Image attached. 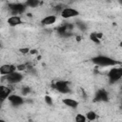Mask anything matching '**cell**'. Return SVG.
I'll use <instances>...</instances> for the list:
<instances>
[{"label":"cell","mask_w":122,"mask_h":122,"mask_svg":"<svg viewBox=\"0 0 122 122\" xmlns=\"http://www.w3.org/2000/svg\"><path fill=\"white\" fill-rule=\"evenodd\" d=\"M92 62L99 67H113L118 64L116 60L106 55H97L92 58Z\"/></svg>","instance_id":"6da1fadb"},{"label":"cell","mask_w":122,"mask_h":122,"mask_svg":"<svg viewBox=\"0 0 122 122\" xmlns=\"http://www.w3.org/2000/svg\"><path fill=\"white\" fill-rule=\"evenodd\" d=\"M110 83H115L122 78V67H113L108 73Z\"/></svg>","instance_id":"7a4b0ae2"},{"label":"cell","mask_w":122,"mask_h":122,"mask_svg":"<svg viewBox=\"0 0 122 122\" xmlns=\"http://www.w3.org/2000/svg\"><path fill=\"white\" fill-rule=\"evenodd\" d=\"M22 80H23V74L19 71H14L11 73L6 75V81L10 85L20 83Z\"/></svg>","instance_id":"3957f363"},{"label":"cell","mask_w":122,"mask_h":122,"mask_svg":"<svg viewBox=\"0 0 122 122\" xmlns=\"http://www.w3.org/2000/svg\"><path fill=\"white\" fill-rule=\"evenodd\" d=\"M78 14H79V11L75 9H72V8H64L60 11V15L64 19L73 18V17H76Z\"/></svg>","instance_id":"277c9868"},{"label":"cell","mask_w":122,"mask_h":122,"mask_svg":"<svg viewBox=\"0 0 122 122\" xmlns=\"http://www.w3.org/2000/svg\"><path fill=\"white\" fill-rule=\"evenodd\" d=\"M54 89L62 93H68L71 92V89H70V85H69V82L68 81H64V80H61V81H57L54 83Z\"/></svg>","instance_id":"5b68a950"},{"label":"cell","mask_w":122,"mask_h":122,"mask_svg":"<svg viewBox=\"0 0 122 122\" xmlns=\"http://www.w3.org/2000/svg\"><path fill=\"white\" fill-rule=\"evenodd\" d=\"M10 10L12 12L13 15H17L19 13H22L25 11L26 10V4H21V3H16V4H10Z\"/></svg>","instance_id":"8992f818"},{"label":"cell","mask_w":122,"mask_h":122,"mask_svg":"<svg viewBox=\"0 0 122 122\" xmlns=\"http://www.w3.org/2000/svg\"><path fill=\"white\" fill-rule=\"evenodd\" d=\"M8 100L9 102L14 106V107H18V106H21L23 103H24V99L22 96L18 95V94H10L9 97H8Z\"/></svg>","instance_id":"52a82bcc"},{"label":"cell","mask_w":122,"mask_h":122,"mask_svg":"<svg viewBox=\"0 0 122 122\" xmlns=\"http://www.w3.org/2000/svg\"><path fill=\"white\" fill-rule=\"evenodd\" d=\"M16 66L11 65V64H4L0 67V74L1 75H8L10 73H11L12 71H16Z\"/></svg>","instance_id":"ba28073f"},{"label":"cell","mask_w":122,"mask_h":122,"mask_svg":"<svg viewBox=\"0 0 122 122\" xmlns=\"http://www.w3.org/2000/svg\"><path fill=\"white\" fill-rule=\"evenodd\" d=\"M7 23L10 27H16V26H19L20 24H22V19L18 15H12L8 18Z\"/></svg>","instance_id":"9c48e42d"},{"label":"cell","mask_w":122,"mask_h":122,"mask_svg":"<svg viewBox=\"0 0 122 122\" xmlns=\"http://www.w3.org/2000/svg\"><path fill=\"white\" fill-rule=\"evenodd\" d=\"M11 94V89L8 86H0V97H1V100L4 101L5 99H7L10 95Z\"/></svg>","instance_id":"30bf717a"},{"label":"cell","mask_w":122,"mask_h":122,"mask_svg":"<svg viewBox=\"0 0 122 122\" xmlns=\"http://www.w3.org/2000/svg\"><path fill=\"white\" fill-rule=\"evenodd\" d=\"M56 15H47L46 17H44L42 20H41V23L43 26H51V25H53L55 22H56Z\"/></svg>","instance_id":"8fae6325"},{"label":"cell","mask_w":122,"mask_h":122,"mask_svg":"<svg viewBox=\"0 0 122 122\" xmlns=\"http://www.w3.org/2000/svg\"><path fill=\"white\" fill-rule=\"evenodd\" d=\"M62 102L64 105H66L67 107L71 108V109H76L78 107V101H76L72 98H64Z\"/></svg>","instance_id":"7c38bea8"},{"label":"cell","mask_w":122,"mask_h":122,"mask_svg":"<svg viewBox=\"0 0 122 122\" xmlns=\"http://www.w3.org/2000/svg\"><path fill=\"white\" fill-rule=\"evenodd\" d=\"M96 100L99 101H107L108 100V93L107 92H105L104 90H100L96 92V96H95Z\"/></svg>","instance_id":"4fadbf2b"},{"label":"cell","mask_w":122,"mask_h":122,"mask_svg":"<svg viewBox=\"0 0 122 122\" xmlns=\"http://www.w3.org/2000/svg\"><path fill=\"white\" fill-rule=\"evenodd\" d=\"M25 4L29 8H36L39 6L40 2H39V0H26Z\"/></svg>","instance_id":"5bb4252c"},{"label":"cell","mask_w":122,"mask_h":122,"mask_svg":"<svg viewBox=\"0 0 122 122\" xmlns=\"http://www.w3.org/2000/svg\"><path fill=\"white\" fill-rule=\"evenodd\" d=\"M86 117H87V120L89 121H93L97 118V114L95 112L93 111H89L87 113H86Z\"/></svg>","instance_id":"9a60e30c"},{"label":"cell","mask_w":122,"mask_h":122,"mask_svg":"<svg viewBox=\"0 0 122 122\" xmlns=\"http://www.w3.org/2000/svg\"><path fill=\"white\" fill-rule=\"evenodd\" d=\"M90 38H91V40L93 42V43H95V44H98V43H100V35L99 34H97V33H91L90 34Z\"/></svg>","instance_id":"2e32d148"},{"label":"cell","mask_w":122,"mask_h":122,"mask_svg":"<svg viewBox=\"0 0 122 122\" xmlns=\"http://www.w3.org/2000/svg\"><path fill=\"white\" fill-rule=\"evenodd\" d=\"M76 26H77V28H78L80 30H82V31H85V30H87V25H86V23H84V22H82V21H77V22H76Z\"/></svg>","instance_id":"e0dca14e"},{"label":"cell","mask_w":122,"mask_h":122,"mask_svg":"<svg viewBox=\"0 0 122 122\" xmlns=\"http://www.w3.org/2000/svg\"><path fill=\"white\" fill-rule=\"evenodd\" d=\"M87 120V117H86V115H84V114H76V116H75V121L76 122H85Z\"/></svg>","instance_id":"ac0fdd59"},{"label":"cell","mask_w":122,"mask_h":122,"mask_svg":"<svg viewBox=\"0 0 122 122\" xmlns=\"http://www.w3.org/2000/svg\"><path fill=\"white\" fill-rule=\"evenodd\" d=\"M30 89L29 87L24 86V87L22 88V94H23V95H27V94L30 93Z\"/></svg>","instance_id":"d6986e66"},{"label":"cell","mask_w":122,"mask_h":122,"mask_svg":"<svg viewBox=\"0 0 122 122\" xmlns=\"http://www.w3.org/2000/svg\"><path fill=\"white\" fill-rule=\"evenodd\" d=\"M45 102L48 104V105H52V103H53V101H52V99H51V97L50 96V95H46L45 96Z\"/></svg>","instance_id":"ffe728a7"},{"label":"cell","mask_w":122,"mask_h":122,"mask_svg":"<svg viewBox=\"0 0 122 122\" xmlns=\"http://www.w3.org/2000/svg\"><path fill=\"white\" fill-rule=\"evenodd\" d=\"M21 51H22V52H28V51H29V49H22Z\"/></svg>","instance_id":"44dd1931"},{"label":"cell","mask_w":122,"mask_h":122,"mask_svg":"<svg viewBox=\"0 0 122 122\" xmlns=\"http://www.w3.org/2000/svg\"><path fill=\"white\" fill-rule=\"evenodd\" d=\"M119 1V3H120V5H122V0H118Z\"/></svg>","instance_id":"7402d4cb"},{"label":"cell","mask_w":122,"mask_h":122,"mask_svg":"<svg viewBox=\"0 0 122 122\" xmlns=\"http://www.w3.org/2000/svg\"><path fill=\"white\" fill-rule=\"evenodd\" d=\"M120 46H121V48H122V42H121V43H120Z\"/></svg>","instance_id":"603a6c76"}]
</instances>
